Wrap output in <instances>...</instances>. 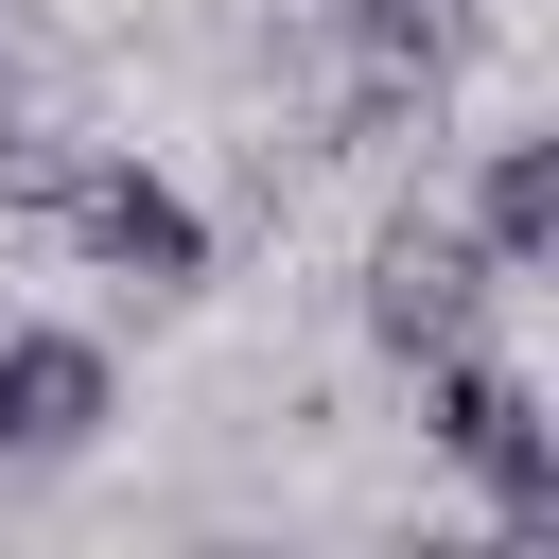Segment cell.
Instances as JSON below:
<instances>
[{
	"label": "cell",
	"instance_id": "cell-2",
	"mask_svg": "<svg viewBox=\"0 0 559 559\" xmlns=\"http://www.w3.org/2000/svg\"><path fill=\"white\" fill-rule=\"evenodd\" d=\"M419 454H437V472H472V507H489L507 542H542V524H559V419H542V384H524V349H507V332H472V349H437V367H419Z\"/></svg>",
	"mask_w": 559,
	"mask_h": 559
},
{
	"label": "cell",
	"instance_id": "cell-6",
	"mask_svg": "<svg viewBox=\"0 0 559 559\" xmlns=\"http://www.w3.org/2000/svg\"><path fill=\"white\" fill-rule=\"evenodd\" d=\"M454 227H472L507 280H542V262H559V140H542V122H507V140L472 157V210H454Z\"/></svg>",
	"mask_w": 559,
	"mask_h": 559
},
{
	"label": "cell",
	"instance_id": "cell-3",
	"mask_svg": "<svg viewBox=\"0 0 559 559\" xmlns=\"http://www.w3.org/2000/svg\"><path fill=\"white\" fill-rule=\"evenodd\" d=\"M507 297H524V280H507V262H489V245H472L437 192L367 227V349H384V367H437V349L507 332Z\"/></svg>",
	"mask_w": 559,
	"mask_h": 559
},
{
	"label": "cell",
	"instance_id": "cell-1",
	"mask_svg": "<svg viewBox=\"0 0 559 559\" xmlns=\"http://www.w3.org/2000/svg\"><path fill=\"white\" fill-rule=\"evenodd\" d=\"M0 210L52 227L70 262H105L122 297H192V280H210V210H192L157 157H52V140H17V157H0Z\"/></svg>",
	"mask_w": 559,
	"mask_h": 559
},
{
	"label": "cell",
	"instance_id": "cell-5",
	"mask_svg": "<svg viewBox=\"0 0 559 559\" xmlns=\"http://www.w3.org/2000/svg\"><path fill=\"white\" fill-rule=\"evenodd\" d=\"M314 17H332V52H349V70H402V87L437 105V87L489 52V17H507V0H314Z\"/></svg>",
	"mask_w": 559,
	"mask_h": 559
},
{
	"label": "cell",
	"instance_id": "cell-4",
	"mask_svg": "<svg viewBox=\"0 0 559 559\" xmlns=\"http://www.w3.org/2000/svg\"><path fill=\"white\" fill-rule=\"evenodd\" d=\"M105 402H122L105 332H52V314H17V332H0V472L87 454V437H105Z\"/></svg>",
	"mask_w": 559,
	"mask_h": 559
}]
</instances>
